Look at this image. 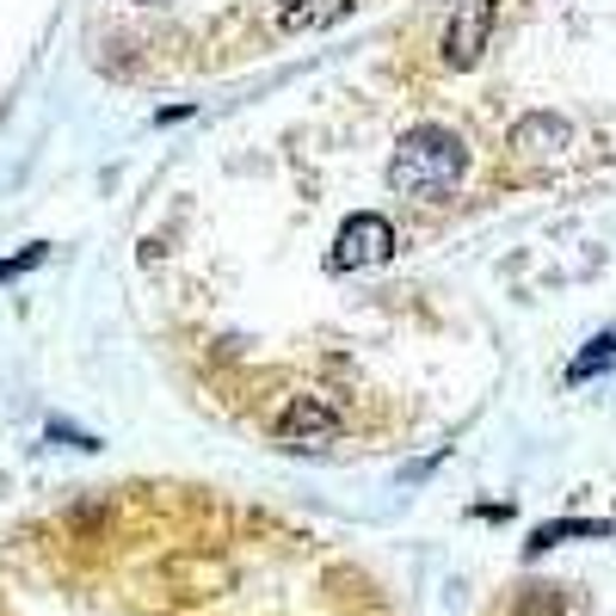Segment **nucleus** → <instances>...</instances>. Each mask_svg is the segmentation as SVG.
Masks as SVG:
<instances>
[{"label":"nucleus","mask_w":616,"mask_h":616,"mask_svg":"<svg viewBox=\"0 0 616 616\" xmlns=\"http://www.w3.org/2000/svg\"><path fill=\"white\" fill-rule=\"evenodd\" d=\"M346 13H351V0H278L271 26H278L284 38H302V31H327V26H339Z\"/></svg>","instance_id":"423d86ee"},{"label":"nucleus","mask_w":616,"mask_h":616,"mask_svg":"<svg viewBox=\"0 0 616 616\" xmlns=\"http://www.w3.org/2000/svg\"><path fill=\"white\" fill-rule=\"evenodd\" d=\"M518 616H562V592H555V586H530L518 598Z\"/></svg>","instance_id":"9d476101"},{"label":"nucleus","mask_w":616,"mask_h":616,"mask_svg":"<svg viewBox=\"0 0 616 616\" xmlns=\"http://www.w3.org/2000/svg\"><path fill=\"white\" fill-rule=\"evenodd\" d=\"M50 259V241H31V247H19L13 259H0V284H13V278H26L31 266H43Z\"/></svg>","instance_id":"1a4fd4ad"},{"label":"nucleus","mask_w":616,"mask_h":616,"mask_svg":"<svg viewBox=\"0 0 616 616\" xmlns=\"http://www.w3.org/2000/svg\"><path fill=\"white\" fill-rule=\"evenodd\" d=\"M494 19H499V0H456V13L444 19V38H438V62L444 68H475L481 50L494 43Z\"/></svg>","instance_id":"7ed1b4c3"},{"label":"nucleus","mask_w":616,"mask_h":616,"mask_svg":"<svg viewBox=\"0 0 616 616\" xmlns=\"http://www.w3.org/2000/svg\"><path fill=\"white\" fill-rule=\"evenodd\" d=\"M142 7H148V0H142Z\"/></svg>","instance_id":"ddd939ff"},{"label":"nucleus","mask_w":616,"mask_h":616,"mask_svg":"<svg viewBox=\"0 0 616 616\" xmlns=\"http://www.w3.org/2000/svg\"><path fill=\"white\" fill-rule=\"evenodd\" d=\"M506 148L518 155V161H555V155L574 148V123H567L562 111H524V118L511 123Z\"/></svg>","instance_id":"39448f33"},{"label":"nucleus","mask_w":616,"mask_h":616,"mask_svg":"<svg viewBox=\"0 0 616 616\" xmlns=\"http://www.w3.org/2000/svg\"><path fill=\"white\" fill-rule=\"evenodd\" d=\"M395 259V222L376 210H351L334 235V254H327V271H370Z\"/></svg>","instance_id":"f03ea898"},{"label":"nucleus","mask_w":616,"mask_h":616,"mask_svg":"<svg viewBox=\"0 0 616 616\" xmlns=\"http://www.w3.org/2000/svg\"><path fill=\"white\" fill-rule=\"evenodd\" d=\"M50 438H68V444H74V450H99V438H87V431L62 426V419H50Z\"/></svg>","instance_id":"9b49d317"},{"label":"nucleus","mask_w":616,"mask_h":616,"mask_svg":"<svg viewBox=\"0 0 616 616\" xmlns=\"http://www.w3.org/2000/svg\"><path fill=\"white\" fill-rule=\"evenodd\" d=\"M191 118V106H161V111H155V123H161V130H167V123H186Z\"/></svg>","instance_id":"f8f14e48"},{"label":"nucleus","mask_w":616,"mask_h":616,"mask_svg":"<svg viewBox=\"0 0 616 616\" xmlns=\"http://www.w3.org/2000/svg\"><path fill=\"white\" fill-rule=\"evenodd\" d=\"M616 364V334H598L586 351H579L574 364H567V382H586V376H604Z\"/></svg>","instance_id":"6e6552de"},{"label":"nucleus","mask_w":616,"mask_h":616,"mask_svg":"<svg viewBox=\"0 0 616 616\" xmlns=\"http://www.w3.org/2000/svg\"><path fill=\"white\" fill-rule=\"evenodd\" d=\"M610 530H616L610 518H555V524H543V530L530 536V555L555 549V543H574V536H592V543H598V536H610Z\"/></svg>","instance_id":"0eeeda50"},{"label":"nucleus","mask_w":616,"mask_h":616,"mask_svg":"<svg viewBox=\"0 0 616 616\" xmlns=\"http://www.w3.org/2000/svg\"><path fill=\"white\" fill-rule=\"evenodd\" d=\"M271 438H278L284 450H327V444L339 438V414L327 401H315V395H296V401L271 419Z\"/></svg>","instance_id":"20e7f679"},{"label":"nucleus","mask_w":616,"mask_h":616,"mask_svg":"<svg viewBox=\"0 0 616 616\" xmlns=\"http://www.w3.org/2000/svg\"><path fill=\"white\" fill-rule=\"evenodd\" d=\"M463 173H469V148L444 123H414L389 155V186L401 198H444L463 186Z\"/></svg>","instance_id":"f257e3e1"}]
</instances>
